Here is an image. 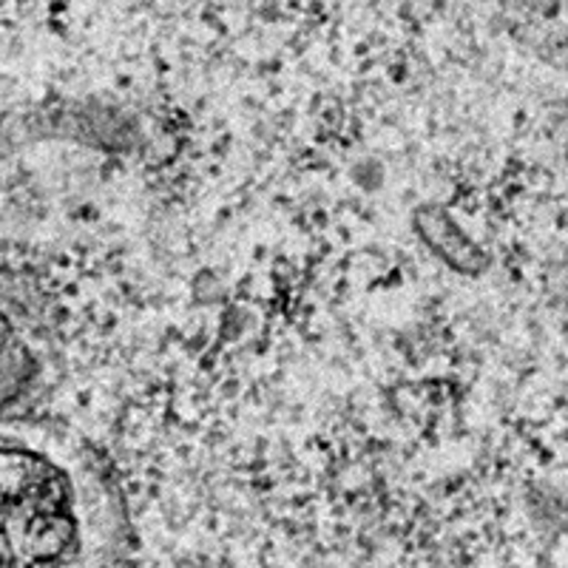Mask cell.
<instances>
[{
    "instance_id": "cell-1",
    "label": "cell",
    "mask_w": 568,
    "mask_h": 568,
    "mask_svg": "<svg viewBox=\"0 0 568 568\" xmlns=\"http://www.w3.org/2000/svg\"><path fill=\"white\" fill-rule=\"evenodd\" d=\"M129 515L100 455L0 444V568H129Z\"/></svg>"
}]
</instances>
